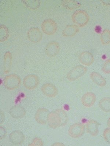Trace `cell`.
Here are the masks:
<instances>
[{"mask_svg":"<svg viewBox=\"0 0 110 146\" xmlns=\"http://www.w3.org/2000/svg\"><path fill=\"white\" fill-rule=\"evenodd\" d=\"M68 120V116L66 111L61 109H57L49 112L47 116V124L52 129L65 126Z\"/></svg>","mask_w":110,"mask_h":146,"instance_id":"cell-1","label":"cell"},{"mask_svg":"<svg viewBox=\"0 0 110 146\" xmlns=\"http://www.w3.org/2000/svg\"><path fill=\"white\" fill-rule=\"evenodd\" d=\"M21 84L20 77L15 74L7 75L4 79V85L6 89L12 91L18 89Z\"/></svg>","mask_w":110,"mask_h":146,"instance_id":"cell-2","label":"cell"},{"mask_svg":"<svg viewBox=\"0 0 110 146\" xmlns=\"http://www.w3.org/2000/svg\"><path fill=\"white\" fill-rule=\"evenodd\" d=\"M72 19L76 25L80 27H83L89 23V17L86 11L78 10L73 14Z\"/></svg>","mask_w":110,"mask_h":146,"instance_id":"cell-3","label":"cell"},{"mask_svg":"<svg viewBox=\"0 0 110 146\" xmlns=\"http://www.w3.org/2000/svg\"><path fill=\"white\" fill-rule=\"evenodd\" d=\"M87 71V68L81 65H77L69 71L66 78L70 82L75 81L83 76Z\"/></svg>","mask_w":110,"mask_h":146,"instance_id":"cell-4","label":"cell"},{"mask_svg":"<svg viewBox=\"0 0 110 146\" xmlns=\"http://www.w3.org/2000/svg\"><path fill=\"white\" fill-rule=\"evenodd\" d=\"M41 28L45 34L51 36L53 35L56 33L58 29V25L53 19H48L42 22Z\"/></svg>","mask_w":110,"mask_h":146,"instance_id":"cell-5","label":"cell"},{"mask_svg":"<svg viewBox=\"0 0 110 146\" xmlns=\"http://www.w3.org/2000/svg\"><path fill=\"white\" fill-rule=\"evenodd\" d=\"M39 77L34 74L27 75L23 80L24 88L28 90H33L36 89L39 86Z\"/></svg>","mask_w":110,"mask_h":146,"instance_id":"cell-6","label":"cell"},{"mask_svg":"<svg viewBox=\"0 0 110 146\" xmlns=\"http://www.w3.org/2000/svg\"><path fill=\"white\" fill-rule=\"evenodd\" d=\"M85 131V126L80 123H75L70 125L68 130L69 135L74 139L81 137L84 135Z\"/></svg>","mask_w":110,"mask_h":146,"instance_id":"cell-7","label":"cell"},{"mask_svg":"<svg viewBox=\"0 0 110 146\" xmlns=\"http://www.w3.org/2000/svg\"><path fill=\"white\" fill-rule=\"evenodd\" d=\"M60 46L56 41L48 42L45 48V52L47 56L50 57H56L60 50Z\"/></svg>","mask_w":110,"mask_h":146,"instance_id":"cell-8","label":"cell"},{"mask_svg":"<svg viewBox=\"0 0 110 146\" xmlns=\"http://www.w3.org/2000/svg\"><path fill=\"white\" fill-rule=\"evenodd\" d=\"M27 36L30 42L34 43H38L41 41L43 34L39 28L32 27L28 31Z\"/></svg>","mask_w":110,"mask_h":146,"instance_id":"cell-9","label":"cell"},{"mask_svg":"<svg viewBox=\"0 0 110 146\" xmlns=\"http://www.w3.org/2000/svg\"><path fill=\"white\" fill-rule=\"evenodd\" d=\"M41 90L44 96L49 98H54L58 94V89L53 84L46 83L42 86Z\"/></svg>","mask_w":110,"mask_h":146,"instance_id":"cell-10","label":"cell"},{"mask_svg":"<svg viewBox=\"0 0 110 146\" xmlns=\"http://www.w3.org/2000/svg\"><path fill=\"white\" fill-rule=\"evenodd\" d=\"M49 113V110L47 108H41L38 109L34 115L35 121L41 125H46L47 123V116Z\"/></svg>","mask_w":110,"mask_h":146,"instance_id":"cell-11","label":"cell"},{"mask_svg":"<svg viewBox=\"0 0 110 146\" xmlns=\"http://www.w3.org/2000/svg\"><path fill=\"white\" fill-rule=\"evenodd\" d=\"M10 142L15 145L22 144L25 140V136L22 132L20 130L12 131L9 136Z\"/></svg>","mask_w":110,"mask_h":146,"instance_id":"cell-12","label":"cell"},{"mask_svg":"<svg viewBox=\"0 0 110 146\" xmlns=\"http://www.w3.org/2000/svg\"><path fill=\"white\" fill-rule=\"evenodd\" d=\"M96 100V96L94 93L88 92L85 93L82 97V104L84 107L89 108L94 105Z\"/></svg>","mask_w":110,"mask_h":146,"instance_id":"cell-13","label":"cell"},{"mask_svg":"<svg viewBox=\"0 0 110 146\" xmlns=\"http://www.w3.org/2000/svg\"><path fill=\"white\" fill-rule=\"evenodd\" d=\"M10 116L13 118L19 119L22 118L26 114L25 109L21 106H15L10 109Z\"/></svg>","mask_w":110,"mask_h":146,"instance_id":"cell-14","label":"cell"},{"mask_svg":"<svg viewBox=\"0 0 110 146\" xmlns=\"http://www.w3.org/2000/svg\"><path fill=\"white\" fill-rule=\"evenodd\" d=\"M79 59L82 64L87 66L93 64L94 61V58L92 54L86 51L80 53L79 56Z\"/></svg>","mask_w":110,"mask_h":146,"instance_id":"cell-15","label":"cell"},{"mask_svg":"<svg viewBox=\"0 0 110 146\" xmlns=\"http://www.w3.org/2000/svg\"><path fill=\"white\" fill-rule=\"evenodd\" d=\"M99 123L95 120H89L86 125L87 132L92 136H96L99 133Z\"/></svg>","mask_w":110,"mask_h":146,"instance_id":"cell-16","label":"cell"},{"mask_svg":"<svg viewBox=\"0 0 110 146\" xmlns=\"http://www.w3.org/2000/svg\"><path fill=\"white\" fill-rule=\"evenodd\" d=\"M12 59V55L11 52L7 51L5 52L3 59V72L5 74H8L11 72Z\"/></svg>","mask_w":110,"mask_h":146,"instance_id":"cell-17","label":"cell"},{"mask_svg":"<svg viewBox=\"0 0 110 146\" xmlns=\"http://www.w3.org/2000/svg\"><path fill=\"white\" fill-rule=\"evenodd\" d=\"M79 31V27L76 25H67L62 32L64 37H72L76 35Z\"/></svg>","mask_w":110,"mask_h":146,"instance_id":"cell-18","label":"cell"},{"mask_svg":"<svg viewBox=\"0 0 110 146\" xmlns=\"http://www.w3.org/2000/svg\"><path fill=\"white\" fill-rule=\"evenodd\" d=\"M90 78L93 82L100 87H104L107 84L105 79L99 73L96 72L91 73L90 74Z\"/></svg>","mask_w":110,"mask_h":146,"instance_id":"cell-19","label":"cell"},{"mask_svg":"<svg viewBox=\"0 0 110 146\" xmlns=\"http://www.w3.org/2000/svg\"><path fill=\"white\" fill-rule=\"evenodd\" d=\"M61 5L64 8L69 10H73L80 8L81 4L74 0H63L61 1Z\"/></svg>","mask_w":110,"mask_h":146,"instance_id":"cell-20","label":"cell"},{"mask_svg":"<svg viewBox=\"0 0 110 146\" xmlns=\"http://www.w3.org/2000/svg\"><path fill=\"white\" fill-rule=\"evenodd\" d=\"M22 2L27 8L32 11L37 10L41 4V2L39 0H23Z\"/></svg>","mask_w":110,"mask_h":146,"instance_id":"cell-21","label":"cell"},{"mask_svg":"<svg viewBox=\"0 0 110 146\" xmlns=\"http://www.w3.org/2000/svg\"><path fill=\"white\" fill-rule=\"evenodd\" d=\"M98 106L102 111L110 112V98L105 97L100 100Z\"/></svg>","mask_w":110,"mask_h":146,"instance_id":"cell-22","label":"cell"},{"mask_svg":"<svg viewBox=\"0 0 110 146\" xmlns=\"http://www.w3.org/2000/svg\"><path fill=\"white\" fill-rule=\"evenodd\" d=\"M9 31L8 28L4 24L0 26V42H3L8 40L9 37Z\"/></svg>","mask_w":110,"mask_h":146,"instance_id":"cell-23","label":"cell"},{"mask_svg":"<svg viewBox=\"0 0 110 146\" xmlns=\"http://www.w3.org/2000/svg\"><path fill=\"white\" fill-rule=\"evenodd\" d=\"M101 41L103 45H107L110 43V30L106 29L103 30L101 34Z\"/></svg>","mask_w":110,"mask_h":146,"instance_id":"cell-24","label":"cell"},{"mask_svg":"<svg viewBox=\"0 0 110 146\" xmlns=\"http://www.w3.org/2000/svg\"><path fill=\"white\" fill-rule=\"evenodd\" d=\"M102 70L105 74H110V59L107 60L104 63L102 66Z\"/></svg>","mask_w":110,"mask_h":146,"instance_id":"cell-25","label":"cell"},{"mask_svg":"<svg viewBox=\"0 0 110 146\" xmlns=\"http://www.w3.org/2000/svg\"><path fill=\"white\" fill-rule=\"evenodd\" d=\"M103 136L104 140L107 143L110 144V129H105L103 133Z\"/></svg>","mask_w":110,"mask_h":146,"instance_id":"cell-26","label":"cell"},{"mask_svg":"<svg viewBox=\"0 0 110 146\" xmlns=\"http://www.w3.org/2000/svg\"><path fill=\"white\" fill-rule=\"evenodd\" d=\"M43 145V141L40 138H36L33 141L32 143L29 146H42Z\"/></svg>","mask_w":110,"mask_h":146,"instance_id":"cell-27","label":"cell"},{"mask_svg":"<svg viewBox=\"0 0 110 146\" xmlns=\"http://www.w3.org/2000/svg\"><path fill=\"white\" fill-rule=\"evenodd\" d=\"M7 134L6 130L2 126H0V139L1 140L5 137Z\"/></svg>","mask_w":110,"mask_h":146,"instance_id":"cell-28","label":"cell"},{"mask_svg":"<svg viewBox=\"0 0 110 146\" xmlns=\"http://www.w3.org/2000/svg\"><path fill=\"white\" fill-rule=\"evenodd\" d=\"M5 121V115L3 112L1 110V124L3 123Z\"/></svg>","mask_w":110,"mask_h":146,"instance_id":"cell-29","label":"cell"},{"mask_svg":"<svg viewBox=\"0 0 110 146\" xmlns=\"http://www.w3.org/2000/svg\"><path fill=\"white\" fill-rule=\"evenodd\" d=\"M103 5L105 6H110V0H102L100 1Z\"/></svg>","mask_w":110,"mask_h":146,"instance_id":"cell-30","label":"cell"},{"mask_svg":"<svg viewBox=\"0 0 110 146\" xmlns=\"http://www.w3.org/2000/svg\"><path fill=\"white\" fill-rule=\"evenodd\" d=\"M101 27L98 26L96 28L95 30L97 33H100L101 31Z\"/></svg>","mask_w":110,"mask_h":146,"instance_id":"cell-31","label":"cell"},{"mask_svg":"<svg viewBox=\"0 0 110 146\" xmlns=\"http://www.w3.org/2000/svg\"><path fill=\"white\" fill-rule=\"evenodd\" d=\"M107 126L110 129V117L108 119L107 121Z\"/></svg>","mask_w":110,"mask_h":146,"instance_id":"cell-32","label":"cell"}]
</instances>
